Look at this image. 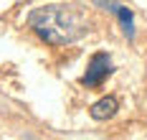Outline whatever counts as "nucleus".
Masks as SVG:
<instances>
[{
	"mask_svg": "<svg viewBox=\"0 0 147 140\" xmlns=\"http://www.w3.org/2000/svg\"><path fill=\"white\" fill-rule=\"evenodd\" d=\"M112 71H114V66H112V59H109V54H94L86 64V71H84V77H81V84L86 87V89H96V87H102L107 79L112 77Z\"/></svg>",
	"mask_w": 147,
	"mask_h": 140,
	"instance_id": "obj_2",
	"label": "nucleus"
},
{
	"mask_svg": "<svg viewBox=\"0 0 147 140\" xmlns=\"http://www.w3.org/2000/svg\"><path fill=\"white\" fill-rule=\"evenodd\" d=\"M119 109V99L117 97H102L99 102H94L91 107H89V115H91V120H99V122H104V120H112L114 115H117Z\"/></svg>",
	"mask_w": 147,
	"mask_h": 140,
	"instance_id": "obj_4",
	"label": "nucleus"
},
{
	"mask_svg": "<svg viewBox=\"0 0 147 140\" xmlns=\"http://www.w3.org/2000/svg\"><path fill=\"white\" fill-rule=\"evenodd\" d=\"M28 28L43 43L48 46H69L76 43L79 38H84L91 28L89 18L74 8V5H63V3H51V5H38L28 13Z\"/></svg>",
	"mask_w": 147,
	"mask_h": 140,
	"instance_id": "obj_1",
	"label": "nucleus"
},
{
	"mask_svg": "<svg viewBox=\"0 0 147 140\" xmlns=\"http://www.w3.org/2000/svg\"><path fill=\"white\" fill-rule=\"evenodd\" d=\"M96 5H102L104 10H109V13H114L119 20V26H122V33L127 36V41H134V16L132 10L127 8V5H122L117 0H94Z\"/></svg>",
	"mask_w": 147,
	"mask_h": 140,
	"instance_id": "obj_3",
	"label": "nucleus"
}]
</instances>
